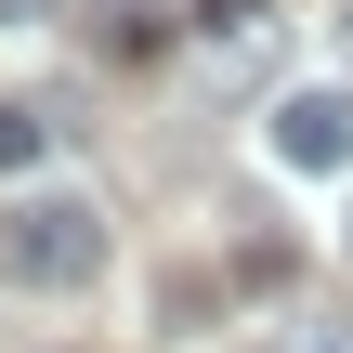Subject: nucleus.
<instances>
[{"label": "nucleus", "mask_w": 353, "mask_h": 353, "mask_svg": "<svg viewBox=\"0 0 353 353\" xmlns=\"http://www.w3.org/2000/svg\"><path fill=\"white\" fill-rule=\"evenodd\" d=\"M262 144H275L288 170H341V157H353V79H314V92H288V105L262 118Z\"/></svg>", "instance_id": "nucleus-2"}, {"label": "nucleus", "mask_w": 353, "mask_h": 353, "mask_svg": "<svg viewBox=\"0 0 353 353\" xmlns=\"http://www.w3.org/2000/svg\"><path fill=\"white\" fill-rule=\"evenodd\" d=\"M0 275L13 288H92L105 275V210L92 196H13L0 210Z\"/></svg>", "instance_id": "nucleus-1"}, {"label": "nucleus", "mask_w": 353, "mask_h": 353, "mask_svg": "<svg viewBox=\"0 0 353 353\" xmlns=\"http://www.w3.org/2000/svg\"><path fill=\"white\" fill-rule=\"evenodd\" d=\"M210 26H262V0H210Z\"/></svg>", "instance_id": "nucleus-6"}, {"label": "nucleus", "mask_w": 353, "mask_h": 353, "mask_svg": "<svg viewBox=\"0 0 353 353\" xmlns=\"http://www.w3.org/2000/svg\"><path fill=\"white\" fill-rule=\"evenodd\" d=\"M39 13H52V0H0V26H39Z\"/></svg>", "instance_id": "nucleus-7"}, {"label": "nucleus", "mask_w": 353, "mask_h": 353, "mask_svg": "<svg viewBox=\"0 0 353 353\" xmlns=\"http://www.w3.org/2000/svg\"><path fill=\"white\" fill-rule=\"evenodd\" d=\"M105 39H118V52H144V39H157V0H105Z\"/></svg>", "instance_id": "nucleus-4"}, {"label": "nucleus", "mask_w": 353, "mask_h": 353, "mask_svg": "<svg viewBox=\"0 0 353 353\" xmlns=\"http://www.w3.org/2000/svg\"><path fill=\"white\" fill-rule=\"evenodd\" d=\"M26 170H39V105L0 92V183H26Z\"/></svg>", "instance_id": "nucleus-3"}, {"label": "nucleus", "mask_w": 353, "mask_h": 353, "mask_svg": "<svg viewBox=\"0 0 353 353\" xmlns=\"http://www.w3.org/2000/svg\"><path fill=\"white\" fill-rule=\"evenodd\" d=\"M341 52H353V13H341Z\"/></svg>", "instance_id": "nucleus-8"}, {"label": "nucleus", "mask_w": 353, "mask_h": 353, "mask_svg": "<svg viewBox=\"0 0 353 353\" xmlns=\"http://www.w3.org/2000/svg\"><path fill=\"white\" fill-rule=\"evenodd\" d=\"M288 353H353V327L327 314V327H288Z\"/></svg>", "instance_id": "nucleus-5"}]
</instances>
